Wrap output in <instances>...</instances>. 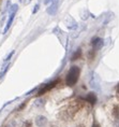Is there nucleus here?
Here are the masks:
<instances>
[{"instance_id": "1", "label": "nucleus", "mask_w": 119, "mask_h": 127, "mask_svg": "<svg viewBox=\"0 0 119 127\" xmlns=\"http://www.w3.org/2000/svg\"><path fill=\"white\" fill-rule=\"evenodd\" d=\"M80 107H82V104L79 103V101H73V102H71L70 104H68L67 107L60 110L58 117L63 122H69V121L73 120V117L75 116V114L77 113Z\"/></svg>"}, {"instance_id": "2", "label": "nucleus", "mask_w": 119, "mask_h": 127, "mask_svg": "<svg viewBox=\"0 0 119 127\" xmlns=\"http://www.w3.org/2000/svg\"><path fill=\"white\" fill-rule=\"evenodd\" d=\"M80 74V69L77 66H72L67 74V79H65V83L68 86H74L77 83L78 79H79Z\"/></svg>"}, {"instance_id": "3", "label": "nucleus", "mask_w": 119, "mask_h": 127, "mask_svg": "<svg viewBox=\"0 0 119 127\" xmlns=\"http://www.w3.org/2000/svg\"><path fill=\"white\" fill-rule=\"evenodd\" d=\"M58 82H59L58 80H55V81H52V82H49V83L45 84L42 88H40V90H39V92H38V96H41V95H44L45 93L49 92L52 88H54L56 85H57Z\"/></svg>"}, {"instance_id": "4", "label": "nucleus", "mask_w": 119, "mask_h": 127, "mask_svg": "<svg viewBox=\"0 0 119 127\" xmlns=\"http://www.w3.org/2000/svg\"><path fill=\"white\" fill-rule=\"evenodd\" d=\"M91 44H92L93 50L99 51V50H101V47L103 46V40L101 38H93L91 41Z\"/></svg>"}, {"instance_id": "5", "label": "nucleus", "mask_w": 119, "mask_h": 127, "mask_svg": "<svg viewBox=\"0 0 119 127\" xmlns=\"http://www.w3.org/2000/svg\"><path fill=\"white\" fill-rule=\"evenodd\" d=\"M36 125L37 126H39V127H43V126H45L46 124H47V119H46L45 116H43V115H38L36 117Z\"/></svg>"}, {"instance_id": "6", "label": "nucleus", "mask_w": 119, "mask_h": 127, "mask_svg": "<svg viewBox=\"0 0 119 127\" xmlns=\"http://www.w3.org/2000/svg\"><path fill=\"white\" fill-rule=\"evenodd\" d=\"M57 9H58V1H57V0H55V1L52 2L51 7L47 9V13L51 14V15H54V14H56Z\"/></svg>"}, {"instance_id": "7", "label": "nucleus", "mask_w": 119, "mask_h": 127, "mask_svg": "<svg viewBox=\"0 0 119 127\" xmlns=\"http://www.w3.org/2000/svg\"><path fill=\"white\" fill-rule=\"evenodd\" d=\"M85 100L88 101V102H90L91 104H95L97 102V96H96V94L95 93H89L85 97Z\"/></svg>"}, {"instance_id": "8", "label": "nucleus", "mask_w": 119, "mask_h": 127, "mask_svg": "<svg viewBox=\"0 0 119 127\" xmlns=\"http://www.w3.org/2000/svg\"><path fill=\"white\" fill-rule=\"evenodd\" d=\"M14 16H15V12H11L10 18L8 20V23H7V26L4 27V32H7V31L9 30V28H10L11 24H12V22H13V20H14Z\"/></svg>"}, {"instance_id": "9", "label": "nucleus", "mask_w": 119, "mask_h": 127, "mask_svg": "<svg viewBox=\"0 0 119 127\" xmlns=\"http://www.w3.org/2000/svg\"><path fill=\"white\" fill-rule=\"evenodd\" d=\"M113 115H114L115 120H119V107L118 106H114V109H113Z\"/></svg>"}, {"instance_id": "10", "label": "nucleus", "mask_w": 119, "mask_h": 127, "mask_svg": "<svg viewBox=\"0 0 119 127\" xmlns=\"http://www.w3.org/2000/svg\"><path fill=\"white\" fill-rule=\"evenodd\" d=\"M80 56H82V51H80V49H78L76 52H75L73 55H72V58H71V59H72V60H76V59L79 58Z\"/></svg>"}, {"instance_id": "11", "label": "nucleus", "mask_w": 119, "mask_h": 127, "mask_svg": "<svg viewBox=\"0 0 119 127\" xmlns=\"http://www.w3.org/2000/svg\"><path fill=\"white\" fill-rule=\"evenodd\" d=\"M9 68H10V64H7V65L4 66V68L1 70V72H0V78H2L5 73H7V71L9 70Z\"/></svg>"}, {"instance_id": "12", "label": "nucleus", "mask_w": 119, "mask_h": 127, "mask_svg": "<svg viewBox=\"0 0 119 127\" xmlns=\"http://www.w3.org/2000/svg\"><path fill=\"white\" fill-rule=\"evenodd\" d=\"M21 127H32V122L31 121H26L21 124Z\"/></svg>"}, {"instance_id": "13", "label": "nucleus", "mask_w": 119, "mask_h": 127, "mask_svg": "<svg viewBox=\"0 0 119 127\" xmlns=\"http://www.w3.org/2000/svg\"><path fill=\"white\" fill-rule=\"evenodd\" d=\"M91 127H101V126H100V124L97 122V121H93V123H92Z\"/></svg>"}, {"instance_id": "14", "label": "nucleus", "mask_w": 119, "mask_h": 127, "mask_svg": "<svg viewBox=\"0 0 119 127\" xmlns=\"http://www.w3.org/2000/svg\"><path fill=\"white\" fill-rule=\"evenodd\" d=\"M26 104H27V102H26V101H25V102H23V103H21V104H20V107H18V108H17V110H18V111H20V110H21V109H23V108H24L25 106H26Z\"/></svg>"}, {"instance_id": "15", "label": "nucleus", "mask_w": 119, "mask_h": 127, "mask_svg": "<svg viewBox=\"0 0 119 127\" xmlns=\"http://www.w3.org/2000/svg\"><path fill=\"white\" fill-rule=\"evenodd\" d=\"M41 104H44V100H38V101H36V106H41Z\"/></svg>"}, {"instance_id": "16", "label": "nucleus", "mask_w": 119, "mask_h": 127, "mask_svg": "<svg viewBox=\"0 0 119 127\" xmlns=\"http://www.w3.org/2000/svg\"><path fill=\"white\" fill-rule=\"evenodd\" d=\"M116 96H117L118 100H119V85L117 86V88H116Z\"/></svg>"}, {"instance_id": "17", "label": "nucleus", "mask_w": 119, "mask_h": 127, "mask_svg": "<svg viewBox=\"0 0 119 127\" xmlns=\"http://www.w3.org/2000/svg\"><path fill=\"white\" fill-rule=\"evenodd\" d=\"M13 54H14V52H11V53H10V55H9V56L7 57V59H5V62H7V60H9V59H10V58H11V57H12V56H13Z\"/></svg>"}, {"instance_id": "18", "label": "nucleus", "mask_w": 119, "mask_h": 127, "mask_svg": "<svg viewBox=\"0 0 119 127\" xmlns=\"http://www.w3.org/2000/svg\"><path fill=\"white\" fill-rule=\"evenodd\" d=\"M115 127H119V120H116V122H115Z\"/></svg>"}, {"instance_id": "19", "label": "nucleus", "mask_w": 119, "mask_h": 127, "mask_svg": "<svg viewBox=\"0 0 119 127\" xmlns=\"http://www.w3.org/2000/svg\"><path fill=\"white\" fill-rule=\"evenodd\" d=\"M53 1H55V0H44V3L47 4V3H49V2H53Z\"/></svg>"}, {"instance_id": "20", "label": "nucleus", "mask_w": 119, "mask_h": 127, "mask_svg": "<svg viewBox=\"0 0 119 127\" xmlns=\"http://www.w3.org/2000/svg\"><path fill=\"white\" fill-rule=\"evenodd\" d=\"M38 10H39V4H38V5H37V7H36V9H34V10H33L32 12H33V13H36V12H37Z\"/></svg>"}, {"instance_id": "21", "label": "nucleus", "mask_w": 119, "mask_h": 127, "mask_svg": "<svg viewBox=\"0 0 119 127\" xmlns=\"http://www.w3.org/2000/svg\"><path fill=\"white\" fill-rule=\"evenodd\" d=\"M49 127H60V126L56 125V124H52V125H49Z\"/></svg>"}, {"instance_id": "22", "label": "nucleus", "mask_w": 119, "mask_h": 127, "mask_svg": "<svg viewBox=\"0 0 119 127\" xmlns=\"http://www.w3.org/2000/svg\"><path fill=\"white\" fill-rule=\"evenodd\" d=\"M30 1V0H24V2H25V3H28V2H29Z\"/></svg>"}, {"instance_id": "23", "label": "nucleus", "mask_w": 119, "mask_h": 127, "mask_svg": "<svg viewBox=\"0 0 119 127\" xmlns=\"http://www.w3.org/2000/svg\"><path fill=\"white\" fill-rule=\"evenodd\" d=\"M76 127H85L84 125H78V126H76Z\"/></svg>"}]
</instances>
